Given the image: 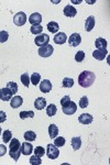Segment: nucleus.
<instances>
[{"instance_id": "nucleus-1", "label": "nucleus", "mask_w": 110, "mask_h": 165, "mask_svg": "<svg viewBox=\"0 0 110 165\" xmlns=\"http://www.w3.org/2000/svg\"><path fill=\"white\" fill-rule=\"evenodd\" d=\"M96 75L90 71H84L79 74L78 76V84L83 88H88L94 84Z\"/></svg>"}, {"instance_id": "nucleus-2", "label": "nucleus", "mask_w": 110, "mask_h": 165, "mask_svg": "<svg viewBox=\"0 0 110 165\" xmlns=\"http://www.w3.org/2000/svg\"><path fill=\"white\" fill-rule=\"evenodd\" d=\"M9 154L13 160L18 161L20 154H21V143L19 142L18 139H11L10 144H9Z\"/></svg>"}, {"instance_id": "nucleus-3", "label": "nucleus", "mask_w": 110, "mask_h": 165, "mask_svg": "<svg viewBox=\"0 0 110 165\" xmlns=\"http://www.w3.org/2000/svg\"><path fill=\"white\" fill-rule=\"evenodd\" d=\"M62 107H63V112L68 116L74 115L77 110V105L74 101H71V100H68V101L66 102V104H64Z\"/></svg>"}, {"instance_id": "nucleus-4", "label": "nucleus", "mask_w": 110, "mask_h": 165, "mask_svg": "<svg viewBox=\"0 0 110 165\" xmlns=\"http://www.w3.org/2000/svg\"><path fill=\"white\" fill-rule=\"evenodd\" d=\"M46 155L49 159L51 160H55V159H57L58 155H60V151H58L57 147H55L54 144H47L46 147Z\"/></svg>"}, {"instance_id": "nucleus-5", "label": "nucleus", "mask_w": 110, "mask_h": 165, "mask_svg": "<svg viewBox=\"0 0 110 165\" xmlns=\"http://www.w3.org/2000/svg\"><path fill=\"white\" fill-rule=\"evenodd\" d=\"M49 42H50V37L47 35V34H39L35 39H34V43L37 45V46L42 47L44 46V45L49 44Z\"/></svg>"}, {"instance_id": "nucleus-6", "label": "nucleus", "mask_w": 110, "mask_h": 165, "mask_svg": "<svg viewBox=\"0 0 110 165\" xmlns=\"http://www.w3.org/2000/svg\"><path fill=\"white\" fill-rule=\"evenodd\" d=\"M53 52H54V47L50 44H46L39 49V55L42 57H49L53 54Z\"/></svg>"}, {"instance_id": "nucleus-7", "label": "nucleus", "mask_w": 110, "mask_h": 165, "mask_svg": "<svg viewBox=\"0 0 110 165\" xmlns=\"http://www.w3.org/2000/svg\"><path fill=\"white\" fill-rule=\"evenodd\" d=\"M13 22L18 26H22L26 22V14L24 12H18L16 16L13 17Z\"/></svg>"}, {"instance_id": "nucleus-8", "label": "nucleus", "mask_w": 110, "mask_h": 165, "mask_svg": "<svg viewBox=\"0 0 110 165\" xmlns=\"http://www.w3.org/2000/svg\"><path fill=\"white\" fill-rule=\"evenodd\" d=\"M13 96V92H11L9 88H2L0 89V100H3V101H9V100H11V98H12Z\"/></svg>"}, {"instance_id": "nucleus-9", "label": "nucleus", "mask_w": 110, "mask_h": 165, "mask_svg": "<svg viewBox=\"0 0 110 165\" xmlns=\"http://www.w3.org/2000/svg\"><path fill=\"white\" fill-rule=\"evenodd\" d=\"M81 37L78 33H73L71 37H69V39H68V44L73 47L78 46V45L81 44Z\"/></svg>"}, {"instance_id": "nucleus-10", "label": "nucleus", "mask_w": 110, "mask_h": 165, "mask_svg": "<svg viewBox=\"0 0 110 165\" xmlns=\"http://www.w3.org/2000/svg\"><path fill=\"white\" fill-rule=\"evenodd\" d=\"M33 151V147H32V144L29 143L28 141L23 142L21 143V153L24 155H30Z\"/></svg>"}, {"instance_id": "nucleus-11", "label": "nucleus", "mask_w": 110, "mask_h": 165, "mask_svg": "<svg viewBox=\"0 0 110 165\" xmlns=\"http://www.w3.org/2000/svg\"><path fill=\"white\" fill-rule=\"evenodd\" d=\"M67 41V37H66V34L64 33V32H58V33L55 34L54 37V42L56 43V44H64V43Z\"/></svg>"}, {"instance_id": "nucleus-12", "label": "nucleus", "mask_w": 110, "mask_h": 165, "mask_svg": "<svg viewBox=\"0 0 110 165\" xmlns=\"http://www.w3.org/2000/svg\"><path fill=\"white\" fill-rule=\"evenodd\" d=\"M63 12H64V14H65L66 17H68V18H73V17H75L77 14V10L71 5L66 6L65 8H64Z\"/></svg>"}, {"instance_id": "nucleus-13", "label": "nucleus", "mask_w": 110, "mask_h": 165, "mask_svg": "<svg viewBox=\"0 0 110 165\" xmlns=\"http://www.w3.org/2000/svg\"><path fill=\"white\" fill-rule=\"evenodd\" d=\"M29 22L32 24V26H35V24H40L42 22V16L40 13L35 12L32 13L31 16L29 17Z\"/></svg>"}, {"instance_id": "nucleus-14", "label": "nucleus", "mask_w": 110, "mask_h": 165, "mask_svg": "<svg viewBox=\"0 0 110 165\" xmlns=\"http://www.w3.org/2000/svg\"><path fill=\"white\" fill-rule=\"evenodd\" d=\"M92 116L89 115V113H83L78 117V121L81 124H89V123L92 122Z\"/></svg>"}, {"instance_id": "nucleus-15", "label": "nucleus", "mask_w": 110, "mask_h": 165, "mask_svg": "<svg viewBox=\"0 0 110 165\" xmlns=\"http://www.w3.org/2000/svg\"><path fill=\"white\" fill-rule=\"evenodd\" d=\"M40 90L42 92H49L52 90V84L49 79H44V81L40 84Z\"/></svg>"}, {"instance_id": "nucleus-16", "label": "nucleus", "mask_w": 110, "mask_h": 165, "mask_svg": "<svg viewBox=\"0 0 110 165\" xmlns=\"http://www.w3.org/2000/svg\"><path fill=\"white\" fill-rule=\"evenodd\" d=\"M108 54V51L107 50H96L94 51V53H92V56H94L96 60L98 61H102L106 58V55Z\"/></svg>"}, {"instance_id": "nucleus-17", "label": "nucleus", "mask_w": 110, "mask_h": 165, "mask_svg": "<svg viewBox=\"0 0 110 165\" xmlns=\"http://www.w3.org/2000/svg\"><path fill=\"white\" fill-rule=\"evenodd\" d=\"M22 104H23V99H22V97H20V96H14V97H12L10 100V105L12 108L21 107Z\"/></svg>"}, {"instance_id": "nucleus-18", "label": "nucleus", "mask_w": 110, "mask_h": 165, "mask_svg": "<svg viewBox=\"0 0 110 165\" xmlns=\"http://www.w3.org/2000/svg\"><path fill=\"white\" fill-rule=\"evenodd\" d=\"M34 107L37 110L44 109V108L46 107V100L42 97L37 98V99H35V101H34Z\"/></svg>"}, {"instance_id": "nucleus-19", "label": "nucleus", "mask_w": 110, "mask_h": 165, "mask_svg": "<svg viewBox=\"0 0 110 165\" xmlns=\"http://www.w3.org/2000/svg\"><path fill=\"white\" fill-rule=\"evenodd\" d=\"M95 26V17L90 16L87 18L86 22H85V30H86L87 32L92 31V29H94Z\"/></svg>"}, {"instance_id": "nucleus-20", "label": "nucleus", "mask_w": 110, "mask_h": 165, "mask_svg": "<svg viewBox=\"0 0 110 165\" xmlns=\"http://www.w3.org/2000/svg\"><path fill=\"white\" fill-rule=\"evenodd\" d=\"M95 45L96 47H98V50H107V41L102 37H98L96 41H95Z\"/></svg>"}, {"instance_id": "nucleus-21", "label": "nucleus", "mask_w": 110, "mask_h": 165, "mask_svg": "<svg viewBox=\"0 0 110 165\" xmlns=\"http://www.w3.org/2000/svg\"><path fill=\"white\" fill-rule=\"evenodd\" d=\"M47 30H49L51 33H56V32L60 30V26H58L57 22L51 21L47 23Z\"/></svg>"}, {"instance_id": "nucleus-22", "label": "nucleus", "mask_w": 110, "mask_h": 165, "mask_svg": "<svg viewBox=\"0 0 110 165\" xmlns=\"http://www.w3.org/2000/svg\"><path fill=\"white\" fill-rule=\"evenodd\" d=\"M49 134H50V138L51 139H54L56 138L58 134V128L55 124H50L49 127Z\"/></svg>"}, {"instance_id": "nucleus-23", "label": "nucleus", "mask_w": 110, "mask_h": 165, "mask_svg": "<svg viewBox=\"0 0 110 165\" xmlns=\"http://www.w3.org/2000/svg\"><path fill=\"white\" fill-rule=\"evenodd\" d=\"M72 147L73 149L76 151V150H79V147H81V140L79 136H74L72 138Z\"/></svg>"}, {"instance_id": "nucleus-24", "label": "nucleus", "mask_w": 110, "mask_h": 165, "mask_svg": "<svg viewBox=\"0 0 110 165\" xmlns=\"http://www.w3.org/2000/svg\"><path fill=\"white\" fill-rule=\"evenodd\" d=\"M23 136H24V139H26V141H28V142H32L37 139V134L33 131H26Z\"/></svg>"}, {"instance_id": "nucleus-25", "label": "nucleus", "mask_w": 110, "mask_h": 165, "mask_svg": "<svg viewBox=\"0 0 110 165\" xmlns=\"http://www.w3.org/2000/svg\"><path fill=\"white\" fill-rule=\"evenodd\" d=\"M40 81H41V75L39 73H33L31 75V77H30V81H31L34 86H37L40 83Z\"/></svg>"}, {"instance_id": "nucleus-26", "label": "nucleus", "mask_w": 110, "mask_h": 165, "mask_svg": "<svg viewBox=\"0 0 110 165\" xmlns=\"http://www.w3.org/2000/svg\"><path fill=\"white\" fill-rule=\"evenodd\" d=\"M46 115L49 116V117H53V116L56 115V106L53 105V104H51V105L47 106V108H46Z\"/></svg>"}, {"instance_id": "nucleus-27", "label": "nucleus", "mask_w": 110, "mask_h": 165, "mask_svg": "<svg viewBox=\"0 0 110 165\" xmlns=\"http://www.w3.org/2000/svg\"><path fill=\"white\" fill-rule=\"evenodd\" d=\"M32 34H41L43 31V28L41 24H35V26H32L31 29H30Z\"/></svg>"}, {"instance_id": "nucleus-28", "label": "nucleus", "mask_w": 110, "mask_h": 165, "mask_svg": "<svg viewBox=\"0 0 110 165\" xmlns=\"http://www.w3.org/2000/svg\"><path fill=\"white\" fill-rule=\"evenodd\" d=\"M73 85H74L73 78L66 77V78H64L63 81H62V87H65V88H71V87H73Z\"/></svg>"}, {"instance_id": "nucleus-29", "label": "nucleus", "mask_w": 110, "mask_h": 165, "mask_svg": "<svg viewBox=\"0 0 110 165\" xmlns=\"http://www.w3.org/2000/svg\"><path fill=\"white\" fill-rule=\"evenodd\" d=\"M54 145L55 147H63V145H65V139H64L63 136H56V138H54Z\"/></svg>"}, {"instance_id": "nucleus-30", "label": "nucleus", "mask_w": 110, "mask_h": 165, "mask_svg": "<svg viewBox=\"0 0 110 165\" xmlns=\"http://www.w3.org/2000/svg\"><path fill=\"white\" fill-rule=\"evenodd\" d=\"M21 81H22V84H23L24 86L28 88V87H29V85H30V83H31V81H30V76L26 73L22 74V75H21Z\"/></svg>"}, {"instance_id": "nucleus-31", "label": "nucleus", "mask_w": 110, "mask_h": 165, "mask_svg": "<svg viewBox=\"0 0 110 165\" xmlns=\"http://www.w3.org/2000/svg\"><path fill=\"white\" fill-rule=\"evenodd\" d=\"M7 88L10 89L13 94H16V92H18V85H17V83H14V81H9V83H7Z\"/></svg>"}, {"instance_id": "nucleus-32", "label": "nucleus", "mask_w": 110, "mask_h": 165, "mask_svg": "<svg viewBox=\"0 0 110 165\" xmlns=\"http://www.w3.org/2000/svg\"><path fill=\"white\" fill-rule=\"evenodd\" d=\"M30 163L32 165H41L42 164V160H41V157L37 156V155H33V156L30 157Z\"/></svg>"}, {"instance_id": "nucleus-33", "label": "nucleus", "mask_w": 110, "mask_h": 165, "mask_svg": "<svg viewBox=\"0 0 110 165\" xmlns=\"http://www.w3.org/2000/svg\"><path fill=\"white\" fill-rule=\"evenodd\" d=\"M11 138H12V133H11V131H9V130H6L2 133V140L5 143H8L11 140Z\"/></svg>"}, {"instance_id": "nucleus-34", "label": "nucleus", "mask_w": 110, "mask_h": 165, "mask_svg": "<svg viewBox=\"0 0 110 165\" xmlns=\"http://www.w3.org/2000/svg\"><path fill=\"white\" fill-rule=\"evenodd\" d=\"M33 117H34L33 111H21V112H20V118L21 119L33 118Z\"/></svg>"}, {"instance_id": "nucleus-35", "label": "nucleus", "mask_w": 110, "mask_h": 165, "mask_svg": "<svg viewBox=\"0 0 110 165\" xmlns=\"http://www.w3.org/2000/svg\"><path fill=\"white\" fill-rule=\"evenodd\" d=\"M88 104H89V100H88V97H86V96L81 97V100H79V107L83 108V109L88 107Z\"/></svg>"}, {"instance_id": "nucleus-36", "label": "nucleus", "mask_w": 110, "mask_h": 165, "mask_svg": "<svg viewBox=\"0 0 110 165\" xmlns=\"http://www.w3.org/2000/svg\"><path fill=\"white\" fill-rule=\"evenodd\" d=\"M85 58V53L83 52V51H79V52L76 53V55H75V61H76L77 63H81L83 61H84Z\"/></svg>"}, {"instance_id": "nucleus-37", "label": "nucleus", "mask_w": 110, "mask_h": 165, "mask_svg": "<svg viewBox=\"0 0 110 165\" xmlns=\"http://www.w3.org/2000/svg\"><path fill=\"white\" fill-rule=\"evenodd\" d=\"M9 39V33L7 31H0V43L6 42Z\"/></svg>"}, {"instance_id": "nucleus-38", "label": "nucleus", "mask_w": 110, "mask_h": 165, "mask_svg": "<svg viewBox=\"0 0 110 165\" xmlns=\"http://www.w3.org/2000/svg\"><path fill=\"white\" fill-rule=\"evenodd\" d=\"M34 153H35V155L39 157H42L43 155H44L45 151H44V147H35V150H34Z\"/></svg>"}, {"instance_id": "nucleus-39", "label": "nucleus", "mask_w": 110, "mask_h": 165, "mask_svg": "<svg viewBox=\"0 0 110 165\" xmlns=\"http://www.w3.org/2000/svg\"><path fill=\"white\" fill-rule=\"evenodd\" d=\"M6 120H7V115L5 113V111L0 110V123L5 122Z\"/></svg>"}, {"instance_id": "nucleus-40", "label": "nucleus", "mask_w": 110, "mask_h": 165, "mask_svg": "<svg viewBox=\"0 0 110 165\" xmlns=\"http://www.w3.org/2000/svg\"><path fill=\"white\" fill-rule=\"evenodd\" d=\"M7 153V147L3 144H0V156H3V155Z\"/></svg>"}, {"instance_id": "nucleus-41", "label": "nucleus", "mask_w": 110, "mask_h": 165, "mask_svg": "<svg viewBox=\"0 0 110 165\" xmlns=\"http://www.w3.org/2000/svg\"><path fill=\"white\" fill-rule=\"evenodd\" d=\"M68 100H71V97H69V96H65V97H63L62 99H61V105L63 106L64 104H66V102L68 101Z\"/></svg>"}, {"instance_id": "nucleus-42", "label": "nucleus", "mask_w": 110, "mask_h": 165, "mask_svg": "<svg viewBox=\"0 0 110 165\" xmlns=\"http://www.w3.org/2000/svg\"><path fill=\"white\" fill-rule=\"evenodd\" d=\"M1 132L2 131H1V127H0V136H1Z\"/></svg>"}]
</instances>
